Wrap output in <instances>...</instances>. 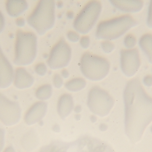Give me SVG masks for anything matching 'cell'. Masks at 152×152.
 <instances>
[{
	"label": "cell",
	"mask_w": 152,
	"mask_h": 152,
	"mask_svg": "<svg viewBox=\"0 0 152 152\" xmlns=\"http://www.w3.org/2000/svg\"><path fill=\"white\" fill-rule=\"evenodd\" d=\"M80 118V115H76L75 116V119L77 120H79Z\"/></svg>",
	"instance_id": "39"
},
{
	"label": "cell",
	"mask_w": 152,
	"mask_h": 152,
	"mask_svg": "<svg viewBox=\"0 0 152 152\" xmlns=\"http://www.w3.org/2000/svg\"><path fill=\"white\" fill-rule=\"evenodd\" d=\"M52 95V87L49 84L41 86L36 91L35 95L37 98L42 101L48 100Z\"/></svg>",
	"instance_id": "19"
},
{
	"label": "cell",
	"mask_w": 152,
	"mask_h": 152,
	"mask_svg": "<svg viewBox=\"0 0 152 152\" xmlns=\"http://www.w3.org/2000/svg\"><path fill=\"white\" fill-rule=\"evenodd\" d=\"M80 69L88 79L99 81L108 75L110 63L105 58L86 52L80 59Z\"/></svg>",
	"instance_id": "5"
},
{
	"label": "cell",
	"mask_w": 152,
	"mask_h": 152,
	"mask_svg": "<svg viewBox=\"0 0 152 152\" xmlns=\"http://www.w3.org/2000/svg\"><path fill=\"white\" fill-rule=\"evenodd\" d=\"M101 47L104 52L110 53L115 48L114 44L109 40L102 41L101 43Z\"/></svg>",
	"instance_id": "21"
},
{
	"label": "cell",
	"mask_w": 152,
	"mask_h": 152,
	"mask_svg": "<svg viewBox=\"0 0 152 152\" xmlns=\"http://www.w3.org/2000/svg\"><path fill=\"white\" fill-rule=\"evenodd\" d=\"M21 109L17 102L11 101L0 93V121L6 126L18 123L21 117Z\"/></svg>",
	"instance_id": "9"
},
{
	"label": "cell",
	"mask_w": 152,
	"mask_h": 152,
	"mask_svg": "<svg viewBox=\"0 0 152 152\" xmlns=\"http://www.w3.org/2000/svg\"><path fill=\"white\" fill-rule=\"evenodd\" d=\"M72 50L66 40L61 38L51 50L47 60L48 66L52 69L62 68L69 64Z\"/></svg>",
	"instance_id": "8"
},
{
	"label": "cell",
	"mask_w": 152,
	"mask_h": 152,
	"mask_svg": "<svg viewBox=\"0 0 152 152\" xmlns=\"http://www.w3.org/2000/svg\"><path fill=\"white\" fill-rule=\"evenodd\" d=\"M35 71L37 75L42 76H45L47 72V67L43 62H40L36 65Z\"/></svg>",
	"instance_id": "22"
},
{
	"label": "cell",
	"mask_w": 152,
	"mask_h": 152,
	"mask_svg": "<svg viewBox=\"0 0 152 152\" xmlns=\"http://www.w3.org/2000/svg\"><path fill=\"white\" fill-rule=\"evenodd\" d=\"M111 4L116 9L127 12H136L140 11L143 7L144 2L141 0L121 1L112 0Z\"/></svg>",
	"instance_id": "14"
},
{
	"label": "cell",
	"mask_w": 152,
	"mask_h": 152,
	"mask_svg": "<svg viewBox=\"0 0 152 152\" xmlns=\"http://www.w3.org/2000/svg\"><path fill=\"white\" fill-rule=\"evenodd\" d=\"M3 152H16L12 146H9L4 150Z\"/></svg>",
	"instance_id": "34"
},
{
	"label": "cell",
	"mask_w": 152,
	"mask_h": 152,
	"mask_svg": "<svg viewBox=\"0 0 152 152\" xmlns=\"http://www.w3.org/2000/svg\"><path fill=\"white\" fill-rule=\"evenodd\" d=\"M105 148H106V147L105 146L100 145V146L96 147L94 149V152H104L105 151Z\"/></svg>",
	"instance_id": "31"
},
{
	"label": "cell",
	"mask_w": 152,
	"mask_h": 152,
	"mask_svg": "<svg viewBox=\"0 0 152 152\" xmlns=\"http://www.w3.org/2000/svg\"><path fill=\"white\" fill-rule=\"evenodd\" d=\"M55 2L41 0L28 17V23L39 35H44L53 27L55 21Z\"/></svg>",
	"instance_id": "3"
},
{
	"label": "cell",
	"mask_w": 152,
	"mask_h": 152,
	"mask_svg": "<svg viewBox=\"0 0 152 152\" xmlns=\"http://www.w3.org/2000/svg\"><path fill=\"white\" fill-rule=\"evenodd\" d=\"M74 108L73 97L69 94L61 95L58 104V112L62 118L66 117L72 112Z\"/></svg>",
	"instance_id": "15"
},
{
	"label": "cell",
	"mask_w": 152,
	"mask_h": 152,
	"mask_svg": "<svg viewBox=\"0 0 152 152\" xmlns=\"http://www.w3.org/2000/svg\"><path fill=\"white\" fill-rule=\"evenodd\" d=\"M63 81L61 77L58 74H56L53 77V84L57 88H59L63 85Z\"/></svg>",
	"instance_id": "24"
},
{
	"label": "cell",
	"mask_w": 152,
	"mask_h": 152,
	"mask_svg": "<svg viewBox=\"0 0 152 152\" xmlns=\"http://www.w3.org/2000/svg\"><path fill=\"white\" fill-rule=\"evenodd\" d=\"M14 75L13 68L0 46V87H9L13 81Z\"/></svg>",
	"instance_id": "11"
},
{
	"label": "cell",
	"mask_w": 152,
	"mask_h": 152,
	"mask_svg": "<svg viewBox=\"0 0 152 152\" xmlns=\"http://www.w3.org/2000/svg\"><path fill=\"white\" fill-rule=\"evenodd\" d=\"M37 54V37L33 32L18 30L16 34L13 62L26 66L33 62Z\"/></svg>",
	"instance_id": "4"
},
{
	"label": "cell",
	"mask_w": 152,
	"mask_h": 152,
	"mask_svg": "<svg viewBox=\"0 0 152 152\" xmlns=\"http://www.w3.org/2000/svg\"><path fill=\"white\" fill-rule=\"evenodd\" d=\"M120 64L121 70L125 76L127 77L134 76L141 65L138 50L136 48L121 50L120 52Z\"/></svg>",
	"instance_id": "10"
},
{
	"label": "cell",
	"mask_w": 152,
	"mask_h": 152,
	"mask_svg": "<svg viewBox=\"0 0 152 152\" xmlns=\"http://www.w3.org/2000/svg\"><path fill=\"white\" fill-rule=\"evenodd\" d=\"M102 10V4L99 1L88 2L74 20V29L80 34L85 35L88 33L96 23Z\"/></svg>",
	"instance_id": "6"
},
{
	"label": "cell",
	"mask_w": 152,
	"mask_h": 152,
	"mask_svg": "<svg viewBox=\"0 0 152 152\" xmlns=\"http://www.w3.org/2000/svg\"><path fill=\"white\" fill-rule=\"evenodd\" d=\"M53 130L55 132H59L60 131V128L58 125H55V126H53Z\"/></svg>",
	"instance_id": "35"
},
{
	"label": "cell",
	"mask_w": 152,
	"mask_h": 152,
	"mask_svg": "<svg viewBox=\"0 0 152 152\" xmlns=\"http://www.w3.org/2000/svg\"><path fill=\"white\" fill-rule=\"evenodd\" d=\"M47 104L45 102L39 101L33 104L26 112L24 120L28 125H32L39 122L46 113Z\"/></svg>",
	"instance_id": "12"
},
{
	"label": "cell",
	"mask_w": 152,
	"mask_h": 152,
	"mask_svg": "<svg viewBox=\"0 0 152 152\" xmlns=\"http://www.w3.org/2000/svg\"><path fill=\"white\" fill-rule=\"evenodd\" d=\"M14 84L19 89H25L30 87L34 83V78L26 69L18 68L14 75Z\"/></svg>",
	"instance_id": "13"
},
{
	"label": "cell",
	"mask_w": 152,
	"mask_h": 152,
	"mask_svg": "<svg viewBox=\"0 0 152 152\" xmlns=\"http://www.w3.org/2000/svg\"><path fill=\"white\" fill-rule=\"evenodd\" d=\"M16 24L17 26L20 27H22L24 26L25 24V20L22 18H18L16 20Z\"/></svg>",
	"instance_id": "30"
},
{
	"label": "cell",
	"mask_w": 152,
	"mask_h": 152,
	"mask_svg": "<svg viewBox=\"0 0 152 152\" xmlns=\"http://www.w3.org/2000/svg\"><path fill=\"white\" fill-rule=\"evenodd\" d=\"M4 131L0 128V152L2 151L4 144Z\"/></svg>",
	"instance_id": "27"
},
{
	"label": "cell",
	"mask_w": 152,
	"mask_h": 152,
	"mask_svg": "<svg viewBox=\"0 0 152 152\" xmlns=\"http://www.w3.org/2000/svg\"><path fill=\"white\" fill-rule=\"evenodd\" d=\"M136 38L132 34H129L125 37L124 44L125 47L128 49H132L136 44Z\"/></svg>",
	"instance_id": "20"
},
{
	"label": "cell",
	"mask_w": 152,
	"mask_h": 152,
	"mask_svg": "<svg viewBox=\"0 0 152 152\" xmlns=\"http://www.w3.org/2000/svg\"><path fill=\"white\" fill-rule=\"evenodd\" d=\"M151 131L152 133V127H151Z\"/></svg>",
	"instance_id": "40"
},
{
	"label": "cell",
	"mask_w": 152,
	"mask_h": 152,
	"mask_svg": "<svg viewBox=\"0 0 152 152\" xmlns=\"http://www.w3.org/2000/svg\"><path fill=\"white\" fill-rule=\"evenodd\" d=\"M147 24L149 27L152 28V1L150 2L148 10Z\"/></svg>",
	"instance_id": "26"
},
{
	"label": "cell",
	"mask_w": 152,
	"mask_h": 152,
	"mask_svg": "<svg viewBox=\"0 0 152 152\" xmlns=\"http://www.w3.org/2000/svg\"><path fill=\"white\" fill-rule=\"evenodd\" d=\"M137 25V21L128 14L103 21L97 25L96 37L98 39L115 40Z\"/></svg>",
	"instance_id": "2"
},
{
	"label": "cell",
	"mask_w": 152,
	"mask_h": 152,
	"mask_svg": "<svg viewBox=\"0 0 152 152\" xmlns=\"http://www.w3.org/2000/svg\"><path fill=\"white\" fill-rule=\"evenodd\" d=\"M4 26V19L2 12L0 11V33L3 30Z\"/></svg>",
	"instance_id": "29"
},
{
	"label": "cell",
	"mask_w": 152,
	"mask_h": 152,
	"mask_svg": "<svg viewBox=\"0 0 152 152\" xmlns=\"http://www.w3.org/2000/svg\"><path fill=\"white\" fill-rule=\"evenodd\" d=\"M143 83L147 87H151L152 85V76L150 75L145 76L143 79Z\"/></svg>",
	"instance_id": "28"
},
{
	"label": "cell",
	"mask_w": 152,
	"mask_h": 152,
	"mask_svg": "<svg viewBox=\"0 0 152 152\" xmlns=\"http://www.w3.org/2000/svg\"><path fill=\"white\" fill-rule=\"evenodd\" d=\"M61 75L64 78H67L69 76V74L67 70L66 69H63L61 71Z\"/></svg>",
	"instance_id": "32"
},
{
	"label": "cell",
	"mask_w": 152,
	"mask_h": 152,
	"mask_svg": "<svg viewBox=\"0 0 152 152\" xmlns=\"http://www.w3.org/2000/svg\"><path fill=\"white\" fill-rule=\"evenodd\" d=\"M73 16H74V13H73V12H69L67 13L68 18H72Z\"/></svg>",
	"instance_id": "38"
},
{
	"label": "cell",
	"mask_w": 152,
	"mask_h": 152,
	"mask_svg": "<svg viewBox=\"0 0 152 152\" xmlns=\"http://www.w3.org/2000/svg\"><path fill=\"white\" fill-rule=\"evenodd\" d=\"M81 109H81V106H80V105H77L75 108V112L76 113H79V112H81Z\"/></svg>",
	"instance_id": "36"
},
{
	"label": "cell",
	"mask_w": 152,
	"mask_h": 152,
	"mask_svg": "<svg viewBox=\"0 0 152 152\" xmlns=\"http://www.w3.org/2000/svg\"><path fill=\"white\" fill-rule=\"evenodd\" d=\"M86 83L84 79L77 78L73 79L65 84V87L71 92H78L86 87Z\"/></svg>",
	"instance_id": "18"
},
{
	"label": "cell",
	"mask_w": 152,
	"mask_h": 152,
	"mask_svg": "<svg viewBox=\"0 0 152 152\" xmlns=\"http://www.w3.org/2000/svg\"><path fill=\"white\" fill-rule=\"evenodd\" d=\"M28 4L24 0H9L6 2V11L10 16L17 17L26 10Z\"/></svg>",
	"instance_id": "16"
},
{
	"label": "cell",
	"mask_w": 152,
	"mask_h": 152,
	"mask_svg": "<svg viewBox=\"0 0 152 152\" xmlns=\"http://www.w3.org/2000/svg\"><path fill=\"white\" fill-rule=\"evenodd\" d=\"M90 38L88 36H82L80 41V45L84 49H87L88 48L89 45H90Z\"/></svg>",
	"instance_id": "25"
},
{
	"label": "cell",
	"mask_w": 152,
	"mask_h": 152,
	"mask_svg": "<svg viewBox=\"0 0 152 152\" xmlns=\"http://www.w3.org/2000/svg\"><path fill=\"white\" fill-rule=\"evenodd\" d=\"M108 126L105 124H102L99 126V129L102 131H104L107 130Z\"/></svg>",
	"instance_id": "33"
},
{
	"label": "cell",
	"mask_w": 152,
	"mask_h": 152,
	"mask_svg": "<svg viewBox=\"0 0 152 152\" xmlns=\"http://www.w3.org/2000/svg\"><path fill=\"white\" fill-rule=\"evenodd\" d=\"M123 98L126 134L136 143L152 121V97L147 94L140 80L134 78L127 83Z\"/></svg>",
	"instance_id": "1"
},
{
	"label": "cell",
	"mask_w": 152,
	"mask_h": 152,
	"mask_svg": "<svg viewBox=\"0 0 152 152\" xmlns=\"http://www.w3.org/2000/svg\"><path fill=\"white\" fill-rule=\"evenodd\" d=\"M67 37L69 41L74 43L78 42L80 40L79 35L77 32L72 30H70L68 32Z\"/></svg>",
	"instance_id": "23"
},
{
	"label": "cell",
	"mask_w": 152,
	"mask_h": 152,
	"mask_svg": "<svg viewBox=\"0 0 152 152\" xmlns=\"http://www.w3.org/2000/svg\"><path fill=\"white\" fill-rule=\"evenodd\" d=\"M90 120H91V122L92 123H95L97 120H96V118L95 116H92L90 117Z\"/></svg>",
	"instance_id": "37"
},
{
	"label": "cell",
	"mask_w": 152,
	"mask_h": 152,
	"mask_svg": "<svg viewBox=\"0 0 152 152\" xmlns=\"http://www.w3.org/2000/svg\"><path fill=\"white\" fill-rule=\"evenodd\" d=\"M113 98L105 90L98 87H92L88 95L87 105L94 114L107 116L114 105Z\"/></svg>",
	"instance_id": "7"
},
{
	"label": "cell",
	"mask_w": 152,
	"mask_h": 152,
	"mask_svg": "<svg viewBox=\"0 0 152 152\" xmlns=\"http://www.w3.org/2000/svg\"><path fill=\"white\" fill-rule=\"evenodd\" d=\"M139 46L149 60V62L152 64V35L145 34L140 38L139 42Z\"/></svg>",
	"instance_id": "17"
}]
</instances>
